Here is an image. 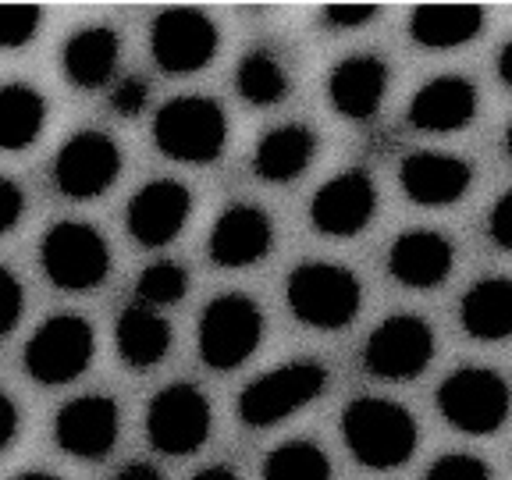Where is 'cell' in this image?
I'll list each match as a JSON object with an SVG mask.
<instances>
[{
    "mask_svg": "<svg viewBox=\"0 0 512 480\" xmlns=\"http://www.w3.org/2000/svg\"><path fill=\"white\" fill-rule=\"evenodd\" d=\"M274 246V228L271 217L260 207L249 203H235L214 221L210 232V260L217 267H249L256 260H264Z\"/></svg>",
    "mask_w": 512,
    "mask_h": 480,
    "instance_id": "16",
    "label": "cell"
},
{
    "mask_svg": "<svg viewBox=\"0 0 512 480\" xmlns=\"http://www.w3.org/2000/svg\"><path fill=\"white\" fill-rule=\"evenodd\" d=\"M43 11L36 4H0V47L22 50L40 32Z\"/></svg>",
    "mask_w": 512,
    "mask_h": 480,
    "instance_id": "30",
    "label": "cell"
},
{
    "mask_svg": "<svg viewBox=\"0 0 512 480\" xmlns=\"http://www.w3.org/2000/svg\"><path fill=\"white\" fill-rule=\"evenodd\" d=\"M484 29V8L477 4H420L409 15V36L427 50H456L477 40Z\"/></svg>",
    "mask_w": 512,
    "mask_h": 480,
    "instance_id": "22",
    "label": "cell"
},
{
    "mask_svg": "<svg viewBox=\"0 0 512 480\" xmlns=\"http://www.w3.org/2000/svg\"><path fill=\"white\" fill-rule=\"evenodd\" d=\"M192 196L182 182H171V178H157V182L143 185V189L128 200V232L139 246L160 249L175 242L182 235L185 221H189Z\"/></svg>",
    "mask_w": 512,
    "mask_h": 480,
    "instance_id": "14",
    "label": "cell"
},
{
    "mask_svg": "<svg viewBox=\"0 0 512 480\" xmlns=\"http://www.w3.org/2000/svg\"><path fill=\"white\" fill-rule=\"evenodd\" d=\"M264 338V313L242 292L217 296L200 317V356L214 370H235L260 349Z\"/></svg>",
    "mask_w": 512,
    "mask_h": 480,
    "instance_id": "5",
    "label": "cell"
},
{
    "mask_svg": "<svg viewBox=\"0 0 512 480\" xmlns=\"http://www.w3.org/2000/svg\"><path fill=\"white\" fill-rule=\"evenodd\" d=\"M157 150L182 164H214L228 146V118L210 96H175L153 118Z\"/></svg>",
    "mask_w": 512,
    "mask_h": 480,
    "instance_id": "2",
    "label": "cell"
},
{
    "mask_svg": "<svg viewBox=\"0 0 512 480\" xmlns=\"http://www.w3.org/2000/svg\"><path fill=\"white\" fill-rule=\"evenodd\" d=\"M459 324L477 342H505V338H512V278L477 281L463 296Z\"/></svg>",
    "mask_w": 512,
    "mask_h": 480,
    "instance_id": "23",
    "label": "cell"
},
{
    "mask_svg": "<svg viewBox=\"0 0 512 480\" xmlns=\"http://www.w3.org/2000/svg\"><path fill=\"white\" fill-rule=\"evenodd\" d=\"M185 292H189V274H185L182 264H171V260L150 264L136 281L139 306H150V310H160V306L178 303Z\"/></svg>",
    "mask_w": 512,
    "mask_h": 480,
    "instance_id": "29",
    "label": "cell"
},
{
    "mask_svg": "<svg viewBox=\"0 0 512 480\" xmlns=\"http://www.w3.org/2000/svg\"><path fill=\"white\" fill-rule=\"evenodd\" d=\"M264 480H331V463L313 441H285L267 456Z\"/></svg>",
    "mask_w": 512,
    "mask_h": 480,
    "instance_id": "28",
    "label": "cell"
},
{
    "mask_svg": "<svg viewBox=\"0 0 512 480\" xmlns=\"http://www.w3.org/2000/svg\"><path fill=\"white\" fill-rule=\"evenodd\" d=\"M488 235H491V242H495L498 249H509V253H512V189L505 192L495 207H491Z\"/></svg>",
    "mask_w": 512,
    "mask_h": 480,
    "instance_id": "36",
    "label": "cell"
},
{
    "mask_svg": "<svg viewBox=\"0 0 512 480\" xmlns=\"http://www.w3.org/2000/svg\"><path fill=\"white\" fill-rule=\"evenodd\" d=\"M15 480H57V477H50V473H22V477H15Z\"/></svg>",
    "mask_w": 512,
    "mask_h": 480,
    "instance_id": "41",
    "label": "cell"
},
{
    "mask_svg": "<svg viewBox=\"0 0 512 480\" xmlns=\"http://www.w3.org/2000/svg\"><path fill=\"white\" fill-rule=\"evenodd\" d=\"M121 175V150L104 132H75L54 160V185L68 200H96Z\"/></svg>",
    "mask_w": 512,
    "mask_h": 480,
    "instance_id": "12",
    "label": "cell"
},
{
    "mask_svg": "<svg viewBox=\"0 0 512 480\" xmlns=\"http://www.w3.org/2000/svg\"><path fill=\"white\" fill-rule=\"evenodd\" d=\"M456 267V246L441 232L416 228L392 242L388 249V271L406 288H438Z\"/></svg>",
    "mask_w": 512,
    "mask_h": 480,
    "instance_id": "20",
    "label": "cell"
},
{
    "mask_svg": "<svg viewBox=\"0 0 512 480\" xmlns=\"http://www.w3.org/2000/svg\"><path fill=\"white\" fill-rule=\"evenodd\" d=\"M192 480H239V477H235V470H228V466H207V470H200Z\"/></svg>",
    "mask_w": 512,
    "mask_h": 480,
    "instance_id": "40",
    "label": "cell"
},
{
    "mask_svg": "<svg viewBox=\"0 0 512 480\" xmlns=\"http://www.w3.org/2000/svg\"><path fill=\"white\" fill-rule=\"evenodd\" d=\"M239 96L253 107H274L288 96V72L271 50H249L235 72Z\"/></svg>",
    "mask_w": 512,
    "mask_h": 480,
    "instance_id": "27",
    "label": "cell"
},
{
    "mask_svg": "<svg viewBox=\"0 0 512 480\" xmlns=\"http://www.w3.org/2000/svg\"><path fill=\"white\" fill-rule=\"evenodd\" d=\"M477 118V86L463 75H438L416 89L409 125L420 132H459Z\"/></svg>",
    "mask_w": 512,
    "mask_h": 480,
    "instance_id": "19",
    "label": "cell"
},
{
    "mask_svg": "<svg viewBox=\"0 0 512 480\" xmlns=\"http://www.w3.org/2000/svg\"><path fill=\"white\" fill-rule=\"evenodd\" d=\"M473 171L463 157L448 153H409L399 168V185L420 207H448L470 192Z\"/></svg>",
    "mask_w": 512,
    "mask_h": 480,
    "instance_id": "17",
    "label": "cell"
},
{
    "mask_svg": "<svg viewBox=\"0 0 512 480\" xmlns=\"http://www.w3.org/2000/svg\"><path fill=\"white\" fill-rule=\"evenodd\" d=\"M93 352V324L79 313H57V317L43 320L25 345V370L40 384H68L86 374Z\"/></svg>",
    "mask_w": 512,
    "mask_h": 480,
    "instance_id": "7",
    "label": "cell"
},
{
    "mask_svg": "<svg viewBox=\"0 0 512 480\" xmlns=\"http://www.w3.org/2000/svg\"><path fill=\"white\" fill-rule=\"evenodd\" d=\"M118 50V32L107 29V25L79 29L72 40L64 43V79L72 82L75 89H100L114 75V68H118Z\"/></svg>",
    "mask_w": 512,
    "mask_h": 480,
    "instance_id": "21",
    "label": "cell"
},
{
    "mask_svg": "<svg viewBox=\"0 0 512 480\" xmlns=\"http://www.w3.org/2000/svg\"><path fill=\"white\" fill-rule=\"evenodd\" d=\"M40 260L47 278L64 292L100 288L111 271V249H107L104 235L82 221H57L43 235Z\"/></svg>",
    "mask_w": 512,
    "mask_h": 480,
    "instance_id": "6",
    "label": "cell"
},
{
    "mask_svg": "<svg viewBox=\"0 0 512 480\" xmlns=\"http://www.w3.org/2000/svg\"><path fill=\"white\" fill-rule=\"evenodd\" d=\"M384 93H388V64L374 54L345 57L328 75L331 107L349 121L374 118L381 111Z\"/></svg>",
    "mask_w": 512,
    "mask_h": 480,
    "instance_id": "18",
    "label": "cell"
},
{
    "mask_svg": "<svg viewBox=\"0 0 512 480\" xmlns=\"http://www.w3.org/2000/svg\"><path fill=\"white\" fill-rule=\"evenodd\" d=\"M25 214V192L18 182L0 175V235H8Z\"/></svg>",
    "mask_w": 512,
    "mask_h": 480,
    "instance_id": "35",
    "label": "cell"
},
{
    "mask_svg": "<svg viewBox=\"0 0 512 480\" xmlns=\"http://www.w3.org/2000/svg\"><path fill=\"white\" fill-rule=\"evenodd\" d=\"M171 324L160 317L150 306H128L118 317V331H114V342H118V356L132 370H150L157 367L171 349Z\"/></svg>",
    "mask_w": 512,
    "mask_h": 480,
    "instance_id": "24",
    "label": "cell"
},
{
    "mask_svg": "<svg viewBox=\"0 0 512 480\" xmlns=\"http://www.w3.org/2000/svg\"><path fill=\"white\" fill-rule=\"evenodd\" d=\"M434 360V331L424 317L395 313L370 335L363 349V363L374 377L384 381H413Z\"/></svg>",
    "mask_w": 512,
    "mask_h": 480,
    "instance_id": "10",
    "label": "cell"
},
{
    "mask_svg": "<svg viewBox=\"0 0 512 480\" xmlns=\"http://www.w3.org/2000/svg\"><path fill=\"white\" fill-rule=\"evenodd\" d=\"M427 480H491V466L466 452H448V456L434 459Z\"/></svg>",
    "mask_w": 512,
    "mask_h": 480,
    "instance_id": "31",
    "label": "cell"
},
{
    "mask_svg": "<svg viewBox=\"0 0 512 480\" xmlns=\"http://www.w3.org/2000/svg\"><path fill=\"white\" fill-rule=\"evenodd\" d=\"M22 306H25L22 285H18V278L8 267H0V338H8L18 328Z\"/></svg>",
    "mask_w": 512,
    "mask_h": 480,
    "instance_id": "32",
    "label": "cell"
},
{
    "mask_svg": "<svg viewBox=\"0 0 512 480\" xmlns=\"http://www.w3.org/2000/svg\"><path fill=\"white\" fill-rule=\"evenodd\" d=\"M505 153H509V157H512V125L505 128Z\"/></svg>",
    "mask_w": 512,
    "mask_h": 480,
    "instance_id": "42",
    "label": "cell"
},
{
    "mask_svg": "<svg viewBox=\"0 0 512 480\" xmlns=\"http://www.w3.org/2000/svg\"><path fill=\"white\" fill-rule=\"evenodd\" d=\"M377 11H381L377 4H328L320 15L328 29H363L367 22H374Z\"/></svg>",
    "mask_w": 512,
    "mask_h": 480,
    "instance_id": "34",
    "label": "cell"
},
{
    "mask_svg": "<svg viewBox=\"0 0 512 480\" xmlns=\"http://www.w3.org/2000/svg\"><path fill=\"white\" fill-rule=\"evenodd\" d=\"M324 388H328V370L320 363H288V367H278L246 384V392L239 395V420L256 431L274 427L285 416L310 406Z\"/></svg>",
    "mask_w": 512,
    "mask_h": 480,
    "instance_id": "8",
    "label": "cell"
},
{
    "mask_svg": "<svg viewBox=\"0 0 512 480\" xmlns=\"http://www.w3.org/2000/svg\"><path fill=\"white\" fill-rule=\"evenodd\" d=\"M285 296L296 320L320 331L349 328L363 306V288L356 274L338 264H299L288 278Z\"/></svg>",
    "mask_w": 512,
    "mask_h": 480,
    "instance_id": "3",
    "label": "cell"
},
{
    "mask_svg": "<svg viewBox=\"0 0 512 480\" xmlns=\"http://www.w3.org/2000/svg\"><path fill=\"white\" fill-rule=\"evenodd\" d=\"M121 431L118 402L107 395H79L57 413L54 438L75 459H104Z\"/></svg>",
    "mask_w": 512,
    "mask_h": 480,
    "instance_id": "15",
    "label": "cell"
},
{
    "mask_svg": "<svg viewBox=\"0 0 512 480\" xmlns=\"http://www.w3.org/2000/svg\"><path fill=\"white\" fill-rule=\"evenodd\" d=\"M217 43H221L217 25L196 8H168L153 18V61L171 75H192L207 68L217 54Z\"/></svg>",
    "mask_w": 512,
    "mask_h": 480,
    "instance_id": "11",
    "label": "cell"
},
{
    "mask_svg": "<svg viewBox=\"0 0 512 480\" xmlns=\"http://www.w3.org/2000/svg\"><path fill=\"white\" fill-rule=\"evenodd\" d=\"M498 79L505 82V86L512 89V40L502 47V54H498Z\"/></svg>",
    "mask_w": 512,
    "mask_h": 480,
    "instance_id": "39",
    "label": "cell"
},
{
    "mask_svg": "<svg viewBox=\"0 0 512 480\" xmlns=\"http://www.w3.org/2000/svg\"><path fill=\"white\" fill-rule=\"evenodd\" d=\"M146 438L164 456H189L210 438V402L192 384H168L146 409Z\"/></svg>",
    "mask_w": 512,
    "mask_h": 480,
    "instance_id": "9",
    "label": "cell"
},
{
    "mask_svg": "<svg viewBox=\"0 0 512 480\" xmlns=\"http://www.w3.org/2000/svg\"><path fill=\"white\" fill-rule=\"evenodd\" d=\"M317 153V136L306 125H278L256 146L253 171L264 182H292L310 168Z\"/></svg>",
    "mask_w": 512,
    "mask_h": 480,
    "instance_id": "25",
    "label": "cell"
},
{
    "mask_svg": "<svg viewBox=\"0 0 512 480\" xmlns=\"http://www.w3.org/2000/svg\"><path fill=\"white\" fill-rule=\"evenodd\" d=\"M114 480H164V477H160V470L150 463H128Z\"/></svg>",
    "mask_w": 512,
    "mask_h": 480,
    "instance_id": "38",
    "label": "cell"
},
{
    "mask_svg": "<svg viewBox=\"0 0 512 480\" xmlns=\"http://www.w3.org/2000/svg\"><path fill=\"white\" fill-rule=\"evenodd\" d=\"M377 214V185L367 171H342L317 189L310 203V221L317 232L349 239L360 235Z\"/></svg>",
    "mask_w": 512,
    "mask_h": 480,
    "instance_id": "13",
    "label": "cell"
},
{
    "mask_svg": "<svg viewBox=\"0 0 512 480\" xmlns=\"http://www.w3.org/2000/svg\"><path fill=\"white\" fill-rule=\"evenodd\" d=\"M47 125V100L25 82L0 86V150H25Z\"/></svg>",
    "mask_w": 512,
    "mask_h": 480,
    "instance_id": "26",
    "label": "cell"
},
{
    "mask_svg": "<svg viewBox=\"0 0 512 480\" xmlns=\"http://www.w3.org/2000/svg\"><path fill=\"white\" fill-rule=\"evenodd\" d=\"M342 438L356 463L370 470H395L416 452V420L392 399H356L342 413Z\"/></svg>",
    "mask_w": 512,
    "mask_h": 480,
    "instance_id": "1",
    "label": "cell"
},
{
    "mask_svg": "<svg viewBox=\"0 0 512 480\" xmlns=\"http://www.w3.org/2000/svg\"><path fill=\"white\" fill-rule=\"evenodd\" d=\"M438 409L463 434H495L509 420L512 392L502 374L488 367H463L438 388Z\"/></svg>",
    "mask_w": 512,
    "mask_h": 480,
    "instance_id": "4",
    "label": "cell"
},
{
    "mask_svg": "<svg viewBox=\"0 0 512 480\" xmlns=\"http://www.w3.org/2000/svg\"><path fill=\"white\" fill-rule=\"evenodd\" d=\"M146 100H150V86H146L143 79H136V75H132V79H121L111 93V107L121 118H139Z\"/></svg>",
    "mask_w": 512,
    "mask_h": 480,
    "instance_id": "33",
    "label": "cell"
},
{
    "mask_svg": "<svg viewBox=\"0 0 512 480\" xmlns=\"http://www.w3.org/2000/svg\"><path fill=\"white\" fill-rule=\"evenodd\" d=\"M18 434V406L11 402V395L0 388V452L15 441Z\"/></svg>",
    "mask_w": 512,
    "mask_h": 480,
    "instance_id": "37",
    "label": "cell"
}]
</instances>
